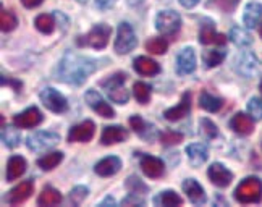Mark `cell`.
I'll return each mask as SVG.
<instances>
[{
  "label": "cell",
  "mask_w": 262,
  "mask_h": 207,
  "mask_svg": "<svg viewBox=\"0 0 262 207\" xmlns=\"http://www.w3.org/2000/svg\"><path fill=\"white\" fill-rule=\"evenodd\" d=\"M259 34H260V37H262V26H260V29H259Z\"/></svg>",
  "instance_id": "816d5d0a"
},
{
  "label": "cell",
  "mask_w": 262,
  "mask_h": 207,
  "mask_svg": "<svg viewBox=\"0 0 262 207\" xmlns=\"http://www.w3.org/2000/svg\"><path fill=\"white\" fill-rule=\"evenodd\" d=\"M2 140L4 144L8 147H16L19 143H21V136L18 133V126L16 128H7L4 126V131H2Z\"/></svg>",
  "instance_id": "8d00e7d4"
},
{
  "label": "cell",
  "mask_w": 262,
  "mask_h": 207,
  "mask_svg": "<svg viewBox=\"0 0 262 207\" xmlns=\"http://www.w3.org/2000/svg\"><path fill=\"white\" fill-rule=\"evenodd\" d=\"M18 26V19L12 12H7V10L2 8L0 12V28H2L4 33H10Z\"/></svg>",
  "instance_id": "d590c367"
},
{
  "label": "cell",
  "mask_w": 262,
  "mask_h": 207,
  "mask_svg": "<svg viewBox=\"0 0 262 207\" xmlns=\"http://www.w3.org/2000/svg\"><path fill=\"white\" fill-rule=\"evenodd\" d=\"M235 68L239 75H243L246 78H253L259 72V62L251 52H245L236 58Z\"/></svg>",
  "instance_id": "9a60e30c"
},
{
  "label": "cell",
  "mask_w": 262,
  "mask_h": 207,
  "mask_svg": "<svg viewBox=\"0 0 262 207\" xmlns=\"http://www.w3.org/2000/svg\"><path fill=\"white\" fill-rule=\"evenodd\" d=\"M133 94L141 105H146L150 99V87L143 81H138L133 84Z\"/></svg>",
  "instance_id": "e575fe53"
},
{
  "label": "cell",
  "mask_w": 262,
  "mask_h": 207,
  "mask_svg": "<svg viewBox=\"0 0 262 207\" xmlns=\"http://www.w3.org/2000/svg\"><path fill=\"white\" fill-rule=\"evenodd\" d=\"M100 205H104V207H107V205H115V199L112 198V196H107V198L100 202Z\"/></svg>",
  "instance_id": "f907efd6"
},
{
  "label": "cell",
  "mask_w": 262,
  "mask_h": 207,
  "mask_svg": "<svg viewBox=\"0 0 262 207\" xmlns=\"http://www.w3.org/2000/svg\"><path fill=\"white\" fill-rule=\"evenodd\" d=\"M126 186H128V190L131 191V193H139L138 190H141V191H146L147 188H146V185L141 181L139 178H136V176H129L128 178V181H126Z\"/></svg>",
  "instance_id": "7bdbcfd3"
},
{
  "label": "cell",
  "mask_w": 262,
  "mask_h": 207,
  "mask_svg": "<svg viewBox=\"0 0 262 207\" xmlns=\"http://www.w3.org/2000/svg\"><path fill=\"white\" fill-rule=\"evenodd\" d=\"M99 66V60L68 52L58 63V80L67 84L81 86Z\"/></svg>",
  "instance_id": "6da1fadb"
},
{
  "label": "cell",
  "mask_w": 262,
  "mask_h": 207,
  "mask_svg": "<svg viewBox=\"0 0 262 207\" xmlns=\"http://www.w3.org/2000/svg\"><path fill=\"white\" fill-rule=\"evenodd\" d=\"M131 204H135V205H144V199L143 198H139L138 193H129L128 198L123 199V205H131Z\"/></svg>",
  "instance_id": "f6af8a7d"
},
{
  "label": "cell",
  "mask_w": 262,
  "mask_h": 207,
  "mask_svg": "<svg viewBox=\"0 0 262 207\" xmlns=\"http://www.w3.org/2000/svg\"><path fill=\"white\" fill-rule=\"evenodd\" d=\"M41 122H42V113L37 107H29L25 112L15 115L13 118V125L18 128H23V130L36 128L37 125H41Z\"/></svg>",
  "instance_id": "30bf717a"
},
{
  "label": "cell",
  "mask_w": 262,
  "mask_h": 207,
  "mask_svg": "<svg viewBox=\"0 0 262 207\" xmlns=\"http://www.w3.org/2000/svg\"><path fill=\"white\" fill-rule=\"evenodd\" d=\"M133 68H135L136 73L143 75V76H154V75L160 73V65L156 60H152V58H149V57L135 58Z\"/></svg>",
  "instance_id": "cb8c5ba5"
},
{
  "label": "cell",
  "mask_w": 262,
  "mask_h": 207,
  "mask_svg": "<svg viewBox=\"0 0 262 207\" xmlns=\"http://www.w3.org/2000/svg\"><path fill=\"white\" fill-rule=\"evenodd\" d=\"M199 105L204 108V110L214 113V112H219L222 105H224V101L220 99V97H215L212 94H209L207 91H203L199 97Z\"/></svg>",
  "instance_id": "83f0119b"
},
{
  "label": "cell",
  "mask_w": 262,
  "mask_h": 207,
  "mask_svg": "<svg viewBox=\"0 0 262 207\" xmlns=\"http://www.w3.org/2000/svg\"><path fill=\"white\" fill-rule=\"evenodd\" d=\"M186 155H188L191 165H193L194 169H198V167H201L203 164L207 162V159H209V151H207V147L204 144L193 143V144H189L186 147Z\"/></svg>",
  "instance_id": "7402d4cb"
},
{
  "label": "cell",
  "mask_w": 262,
  "mask_h": 207,
  "mask_svg": "<svg viewBox=\"0 0 262 207\" xmlns=\"http://www.w3.org/2000/svg\"><path fill=\"white\" fill-rule=\"evenodd\" d=\"M33 191H34V183L31 180L21 181L19 185H16L13 190H10V193L7 194V202L12 204V205L21 204L26 199L31 198Z\"/></svg>",
  "instance_id": "5bb4252c"
},
{
  "label": "cell",
  "mask_w": 262,
  "mask_h": 207,
  "mask_svg": "<svg viewBox=\"0 0 262 207\" xmlns=\"http://www.w3.org/2000/svg\"><path fill=\"white\" fill-rule=\"evenodd\" d=\"M156 28L160 34L164 36H173L180 31L181 28V16L172 10H164L159 12L156 16Z\"/></svg>",
  "instance_id": "52a82bcc"
},
{
  "label": "cell",
  "mask_w": 262,
  "mask_h": 207,
  "mask_svg": "<svg viewBox=\"0 0 262 207\" xmlns=\"http://www.w3.org/2000/svg\"><path fill=\"white\" fill-rule=\"evenodd\" d=\"M196 70V54L194 49L185 47L181 49L177 57V72L180 75H189Z\"/></svg>",
  "instance_id": "2e32d148"
},
{
  "label": "cell",
  "mask_w": 262,
  "mask_h": 207,
  "mask_svg": "<svg viewBox=\"0 0 262 207\" xmlns=\"http://www.w3.org/2000/svg\"><path fill=\"white\" fill-rule=\"evenodd\" d=\"M230 128L241 136H248L254 131V118L246 113H236L230 122Z\"/></svg>",
  "instance_id": "ac0fdd59"
},
{
  "label": "cell",
  "mask_w": 262,
  "mask_h": 207,
  "mask_svg": "<svg viewBox=\"0 0 262 207\" xmlns=\"http://www.w3.org/2000/svg\"><path fill=\"white\" fill-rule=\"evenodd\" d=\"M60 143V136L52 131H36L34 134H29L26 140V146L33 152H46L52 149Z\"/></svg>",
  "instance_id": "5b68a950"
},
{
  "label": "cell",
  "mask_w": 262,
  "mask_h": 207,
  "mask_svg": "<svg viewBox=\"0 0 262 207\" xmlns=\"http://www.w3.org/2000/svg\"><path fill=\"white\" fill-rule=\"evenodd\" d=\"M26 160L21 155H13L10 157V160L7 164V181H15L18 180L26 172Z\"/></svg>",
  "instance_id": "d4e9b609"
},
{
  "label": "cell",
  "mask_w": 262,
  "mask_h": 207,
  "mask_svg": "<svg viewBox=\"0 0 262 207\" xmlns=\"http://www.w3.org/2000/svg\"><path fill=\"white\" fill-rule=\"evenodd\" d=\"M117 4V0H96V5L100 10H108Z\"/></svg>",
  "instance_id": "bcb514c9"
},
{
  "label": "cell",
  "mask_w": 262,
  "mask_h": 207,
  "mask_svg": "<svg viewBox=\"0 0 262 207\" xmlns=\"http://www.w3.org/2000/svg\"><path fill=\"white\" fill-rule=\"evenodd\" d=\"M125 81H126V73H117L114 76H110L108 80L100 83V86L105 89L110 101L122 105V104H126L129 99V94L125 87Z\"/></svg>",
  "instance_id": "277c9868"
},
{
  "label": "cell",
  "mask_w": 262,
  "mask_h": 207,
  "mask_svg": "<svg viewBox=\"0 0 262 207\" xmlns=\"http://www.w3.org/2000/svg\"><path fill=\"white\" fill-rule=\"evenodd\" d=\"M34 25L37 28V31H41L42 34H52L54 29H55V19L52 15H39L36 19H34Z\"/></svg>",
  "instance_id": "4dcf8cb0"
},
{
  "label": "cell",
  "mask_w": 262,
  "mask_h": 207,
  "mask_svg": "<svg viewBox=\"0 0 262 207\" xmlns=\"http://www.w3.org/2000/svg\"><path fill=\"white\" fill-rule=\"evenodd\" d=\"M126 137H128V131L123 126H120V125L105 126L102 131V136H100V143L104 146H112V144L123 143Z\"/></svg>",
  "instance_id": "ffe728a7"
},
{
  "label": "cell",
  "mask_w": 262,
  "mask_h": 207,
  "mask_svg": "<svg viewBox=\"0 0 262 207\" xmlns=\"http://www.w3.org/2000/svg\"><path fill=\"white\" fill-rule=\"evenodd\" d=\"M156 202L160 204V205H165V207H175V205L183 204V199H181L175 191L167 190V191H162L159 194V198L156 199Z\"/></svg>",
  "instance_id": "d6a6232c"
},
{
  "label": "cell",
  "mask_w": 262,
  "mask_h": 207,
  "mask_svg": "<svg viewBox=\"0 0 262 207\" xmlns=\"http://www.w3.org/2000/svg\"><path fill=\"white\" fill-rule=\"evenodd\" d=\"M235 199L239 204H257L262 201V181L256 176H248L235 190Z\"/></svg>",
  "instance_id": "7a4b0ae2"
},
{
  "label": "cell",
  "mask_w": 262,
  "mask_h": 207,
  "mask_svg": "<svg viewBox=\"0 0 262 207\" xmlns=\"http://www.w3.org/2000/svg\"><path fill=\"white\" fill-rule=\"evenodd\" d=\"M2 84H10V86H13L16 93H19V89H21V86H23L19 81H13V80H8V81H7L5 78H2Z\"/></svg>",
  "instance_id": "c3c4849f"
},
{
  "label": "cell",
  "mask_w": 262,
  "mask_h": 207,
  "mask_svg": "<svg viewBox=\"0 0 262 207\" xmlns=\"http://www.w3.org/2000/svg\"><path fill=\"white\" fill-rule=\"evenodd\" d=\"M248 112L249 115L254 118V120H262V102L257 97H253L248 102Z\"/></svg>",
  "instance_id": "ab89813d"
},
{
  "label": "cell",
  "mask_w": 262,
  "mask_h": 207,
  "mask_svg": "<svg viewBox=\"0 0 262 207\" xmlns=\"http://www.w3.org/2000/svg\"><path fill=\"white\" fill-rule=\"evenodd\" d=\"M183 141V134L177 131H165L160 134V143L164 146H177Z\"/></svg>",
  "instance_id": "f35d334b"
},
{
  "label": "cell",
  "mask_w": 262,
  "mask_h": 207,
  "mask_svg": "<svg viewBox=\"0 0 262 207\" xmlns=\"http://www.w3.org/2000/svg\"><path fill=\"white\" fill-rule=\"evenodd\" d=\"M262 18V4L257 2H251L246 5L245 13H243V23L246 25V28H256L257 23Z\"/></svg>",
  "instance_id": "484cf974"
},
{
  "label": "cell",
  "mask_w": 262,
  "mask_h": 207,
  "mask_svg": "<svg viewBox=\"0 0 262 207\" xmlns=\"http://www.w3.org/2000/svg\"><path fill=\"white\" fill-rule=\"evenodd\" d=\"M199 42L209 45V44H217V45H224L227 42V36L225 34H220L215 31V28L212 25H204L201 28L199 31Z\"/></svg>",
  "instance_id": "603a6c76"
},
{
  "label": "cell",
  "mask_w": 262,
  "mask_h": 207,
  "mask_svg": "<svg viewBox=\"0 0 262 207\" xmlns=\"http://www.w3.org/2000/svg\"><path fill=\"white\" fill-rule=\"evenodd\" d=\"M183 191L186 193L188 199L196 205H203L207 201L204 188L194 178H188L183 181Z\"/></svg>",
  "instance_id": "d6986e66"
},
{
  "label": "cell",
  "mask_w": 262,
  "mask_h": 207,
  "mask_svg": "<svg viewBox=\"0 0 262 207\" xmlns=\"http://www.w3.org/2000/svg\"><path fill=\"white\" fill-rule=\"evenodd\" d=\"M138 45V39L133 31V28L128 23H120L118 31H117V39H115V52L120 55H125L131 52Z\"/></svg>",
  "instance_id": "8992f818"
},
{
  "label": "cell",
  "mask_w": 262,
  "mask_h": 207,
  "mask_svg": "<svg viewBox=\"0 0 262 207\" xmlns=\"http://www.w3.org/2000/svg\"><path fill=\"white\" fill-rule=\"evenodd\" d=\"M260 93H262V83H260Z\"/></svg>",
  "instance_id": "db71d44e"
},
{
  "label": "cell",
  "mask_w": 262,
  "mask_h": 207,
  "mask_svg": "<svg viewBox=\"0 0 262 207\" xmlns=\"http://www.w3.org/2000/svg\"><path fill=\"white\" fill-rule=\"evenodd\" d=\"M84 101L97 115L104 117V118H114L115 117V110L112 108V105H108L104 101V97L100 96L96 89H89L84 94Z\"/></svg>",
  "instance_id": "9c48e42d"
},
{
  "label": "cell",
  "mask_w": 262,
  "mask_h": 207,
  "mask_svg": "<svg viewBox=\"0 0 262 207\" xmlns=\"http://www.w3.org/2000/svg\"><path fill=\"white\" fill-rule=\"evenodd\" d=\"M199 125H201V134H203V137H206V140H214L219 134L215 123L212 120H209V118H203V120L199 122Z\"/></svg>",
  "instance_id": "74e56055"
},
{
  "label": "cell",
  "mask_w": 262,
  "mask_h": 207,
  "mask_svg": "<svg viewBox=\"0 0 262 207\" xmlns=\"http://www.w3.org/2000/svg\"><path fill=\"white\" fill-rule=\"evenodd\" d=\"M129 125H131V128L138 133V134H141V136H144V133H146V130H147V123L143 120L141 117H138V115H135V117H131L129 118Z\"/></svg>",
  "instance_id": "b9f144b4"
},
{
  "label": "cell",
  "mask_w": 262,
  "mask_h": 207,
  "mask_svg": "<svg viewBox=\"0 0 262 207\" xmlns=\"http://www.w3.org/2000/svg\"><path fill=\"white\" fill-rule=\"evenodd\" d=\"M198 2H199V0H180V4L183 5L185 8H193V7L198 5Z\"/></svg>",
  "instance_id": "681fc988"
},
{
  "label": "cell",
  "mask_w": 262,
  "mask_h": 207,
  "mask_svg": "<svg viewBox=\"0 0 262 207\" xmlns=\"http://www.w3.org/2000/svg\"><path fill=\"white\" fill-rule=\"evenodd\" d=\"M225 57H227V52L225 51H222V49H214V51H207L204 52L203 55V60L206 63L207 68H214V66H219L222 62L225 60Z\"/></svg>",
  "instance_id": "1f68e13d"
},
{
  "label": "cell",
  "mask_w": 262,
  "mask_h": 207,
  "mask_svg": "<svg viewBox=\"0 0 262 207\" xmlns=\"http://www.w3.org/2000/svg\"><path fill=\"white\" fill-rule=\"evenodd\" d=\"M41 102L47 110L54 113H63L68 110V102L63 94H60L54 87H46L41 93Z\"/></svg>",
  "instance_id": "ba28073f"
},
{
  "label": "cell",
  "mask_w": 262,
  "mask_h": 207,
  "mask_svg": "<svg viewBox=\"0 0 262 207\" xmlns=\"http://www.w3.org/2000/svg\"><path fill=\"white\" fill-rule=\"evenodd\" d=\"M189 112H191V94L186 91V93H183V96H181L180 104L172 108H167L164 112V117L168 122H177V120H181V118L188 117Z\"/></svg>",
  "instance_id": "e0dca14e"
},
{
  "label": "cell",
  "mask_w": 262,
  "mask_h": 207,
  "mask_svg": "<svg viewBox=\"0 0 262 207\" xmlns=\"http://www.w3.org/2000/svg\"><path fill=\"white\" fill-rule=\"evenodd\" d=\"M230 39H231V42H233L235 45H238V47H249L251 44H253V36H251L246 29L239 28V26L231 28Z\"/></svg>",
  "instance_id": "4316f807"
},
{
  "label": "cell",
  "mask_w": 262,
  "mask_h": 207,
  "mask_svg": "<svg viewBox=\"0 0 262 207\" xmlns=\"http://www.w3.org/2000/svg\"><path fill=\"white\" fill-rule=\"evenodd\" d=\"M44 2V0H21V4L26 7V8H36V7H39Z\"/></svg>",
  "instance_id": "7dc6e473"
},
{
  "label": "cell",
  "mask_w": 262,
  "mask_h": 207,
  "mask_svg": "<svg viewBox=\"0 0 262 207\" xmlns=\"http://www.w3.org/2000/svg\"><path fill=\"white\" fill-rule=\"evenodd\" d=\"M120 169H122V160L115 155H108V157H105V159L99 160L96 164L94 172L99 176H112V175L118 173Z\"/></svg>",
  "instance_id": "44dd1931"
},
{
  "label": "cell",
  "mask_w": 262,
  "mask_h": 207,
  "mask_svg": "<svg viewBox=\"0 0 262 207\" xmlns=\"http://www.w3.org/2000/svg\"><path fill=\"white\" fill-rule=\"evenodd\" d=\"M141 170L147 176V178H160L165 173V165L164 162L157 159L154 155H141Z\"/></svg>",
  "instance_id": "4fadbf2b"
},
{
  "label": "cell",
  "mask_w": 262,
  "mask_h": 207,
  "mask_svg": "<svg viewBox=\"0 0 262 207\" xmlns=\"http://www.w3.org/2000/svg\"><path fill=\"white\" fill-rule=\"evenodd\" d=\"M214 4L222 10V12H233L235 7L238 5V0H214Z\"/></svg>",
  "instance_id": "ee69618b"
},
{
  "label": "cell",
  "mask_w": 262,
  "mask_h": 207,
  "mask_svg": "<svg viewBox=\"0 0 262 207\" xmlns=\"http://www.w3.org/2000/svg\"><path fill=\"white\" fill-rule=\"evenodd\" d=\"M207 176L215 186H219V188H227L231 183V180H233V173H231L224 164H219V162L209 167Z\"/></svg>",
  "instance_id": "7c38bea8"
},
{
  "label": "cell",
  "mask_w": 262,
  "mask_h": 207,
  "mask_svg": "<svg viewBox=\"0 0 262 207\" xmlns=\"http://www.w3.org/2000/svg\"><path fill=\"white\" fill-rule=\"evenodd\" d=\"M88 193L89 191H88L86 186H76V188H73L72 193H70V201H72L75 205H79L86 199Z\"/></svg>",
  "instance_id": "60d3db41"
},
{
  "label": "cell",
  "mask_w": 262,
  "mask_h": 207,
  "mask_svg": "<svg viewBox=\"0 0 262 207\" xmlns=\"http://www.w3.org/2000/svg\"><path fill=\"white\" fill-rule=\"evenodd\" d=\"M94 133H96L94 122L86 120L79 125H75L72 130L68 131V141L70 143H88L93 140Z\"/></svg>",
  "instance_id": "8fae6325"
},
{
  "label": "cell",
  "mask_w": 262,
  "mask_h": 207,
  "mask_svg": "<svg viewBox=\"0 0 262 207\" xmlns=\"http://www.w3.org/2000/svg\"><path fill=\"white\" fill-rule=\"evenodd\" d=\"M78 2H86V0H78Z\"/></svg>",
  "instance_id": "f5cc1de1"
},
{
  "label": "cell",
  "mask_w": 262,
  "mask_h": 207,
  "mask_svg": "<svg viewBox=\"0 0 262 207\" xmlns=\"http://www.w3.org/2000/svg\"><path fill=\"white\" fill-rule=\"evenodd\" d=\"M167 49H168V44L162 37H150L146 42V51L154 55H164L167 52Z\"/></svg>",
  "instance_id": "836d02e7"
},
{
  "label": "cell",
  "mask_w": 262,
  "mask_h": 207,
  "mask_svg": "<svg viewBox=\"0 0 262 207\" xmlns=\"http://www.w3.org/2000/svg\"><path fill=\"white\" fill-rule=\"evenodd\" d=\"M110 34H112V28L105 23H99L88 34L79 36L76 42L81 47H93L96 51H100L108 44Z\"/></svg>",
  "instance_id": "3957f363"
},
{
  "label": "cell",
  "mask_w": 262,
  "mask_h": 207,
  "mask_svg": "<svg viewBox=\"0 0 262 207\" xmlns=\"http://www.w3.org/2000/svg\"><path fill=\"white\" fill-rule=\"evenodd\" d=\"M60 202H62V194H60L55 188H50V186L44 188L37 198L39 205H57Z\"/></svg>",
  "instance_id": "f546056e"
},
{
  "label": "cell",
  "mask_w": 262,
  "mask_h": 207,
  "mask_svg": "<svg viewBox=\"0 0 262 207\" xmlns=\"http://www.w3.org/2000/svg\"><path fill=\"white\" fill-rule=\"evenodd\" d=\"M62 160H63V152L54 151V152H49V154L42 155L41 159H37V167H41V169L46 172H50V170H54Z\"/></svg>",
  "instance_id": "f1b7e54d"
}]
</instances>
